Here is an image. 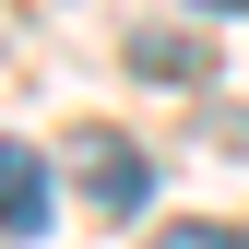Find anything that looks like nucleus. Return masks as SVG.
Segmentation results:
<instances>
[{
  "label": "nucleus",
  "mask_w": 249,
  "mask_h": 249,
  "mask_svg": "<svg viewBox=\"0 0 249 249\" xmlns=\"http://www.w3.org/2000/svg\"><path fill=\"white\" fill-rule=\"evenodd\" d=\"M131 71H142V83H202V36H166V24H142V36H131Z\"/></svg>",
  "instance_id": "7ed1b4c3"
},
{
  "label": "nucleus",
  "mask_w": 249,
  "mask_h": 249,
  "mask_svg": "<svg viewBox=\"0 0 249 249\" xmlns=\"http://www.w3.org/2000/svg\"><path fill=\"white\" fill-rule=\"evenodd\" d=\"M71 166H83V190H95V213H142V190H154L142 142H119V131H83V142H71Z\"/></svg>",
  "instance_id": "f257e3e1"
},
{
  "label": "nucleus",
  "mask_w": 249,
  "mask_h": 249,
  "mask_svg": "<svg viewBox=\"0 0 249 249\" xmlns=\"http://www.w3.org/2000/svg\"><path fill=\"white\" fill-rule=\"evenodd\" d=\"M166 249H249L237 226H166Z\"/></svg>",
  "instance_id": "20e7f679"
},
{
  "label": "nucleus",
  "mask_w": 249,
  "mask_h": 249,
  "mask_svg": "<svg viewBox=\"0 0 249 249\" xmlns=\"http://www.w3.org/2000/svg\"><path fill=\"white\" fill-rule=\"evenodd\" d=\"M0 237H48V154L0 142Z\"/></svg>",
  "instance_id": "f03ea898"
},
{
  "label": "nucleus",
  "mask_w": 249,
  "mask_h": 249,
  "mask_svg": "<svg viewBox=\"0 0 249 249\" xmlns=\"http://www.w3.org/2000/svg\"><path fill=\"white\" fill-rule=\"evenodd\" d=\"M202 12H249V0H202Z\"/></svg>",
  "instance_id": "39448f33"
}]
</instances>
